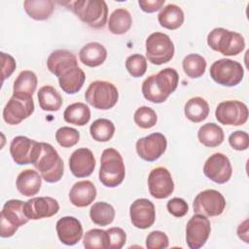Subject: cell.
Here are the masks:
<instances>
[{"mask_svg":"<svg viewBox=\"0 0 249 249\" xmlns=\"http://www.w3.org/2000/svg\"><path fill=\"white\" fill-rule=\"evenodd\" d=\"M37 143L26 136L14 137L10 144V154L13 160L18 165L32 163Z\"/></svg>","mask_w":249,"mask_h":249,"instance_id":"21","label":"cell"},{"mask_svg":"<svg viewBox=\"0 0 249 249\" xmlns=\"http://www.w3.org/2000/svg\"><path fill=\"white\" fill-rule=\"evenodd\" d=\"M66 123L78 126L86 125L90 119V110L88 105L82 102H75L68 105L63 113Z\"/></svg>","mask_w":249,"mask_h":249,"instance_id":"31","label":"cell"},{"mask_svg":"<svg viewBox=\"0 0 249 249\" xmlns=\"http://www.w3.org/2000/svg\"><path fill=\"white\" fill-rule=\"evenodd\" d=\"M55 230L59 240L68 246L75 245L83 236L82 224L73 216H65L60 218L56 222Z\"/></svg>","mask_w":249,"mask_h":249,"instance_id":"20","label":"cell"},{"mask_svg":"<svg viewBox=\"0 0 249 249\" xmlns=\"http://www.w3.org/2000/svg\"><path fill=\"white\" fill-rule=\"evenodd\" d=\"M96 197V188L89 180L78 181L69 192L70 202L77 207H86L89 205Z\"/></svg>","mask_w":249,"mask_h":249,"instance_id":"23","label":"cell"},{"mask_svg":"<svg viewBox=\"0 0 249 249\" xmlns=\"http://www.w3.org/2000/svg\"><path fill=\"white\" fill-rule=\"evenodd\" d=\"M89 217L97 226H108L114 221L115 209L111 204L105 201H98L91 205L89 209Z\"/></svg>","mask_w":249,"mask_h":249,"instance_id":"35","label":"cell"},{"mask_svg":"<svg viewBox=\"0 0 249 249\" xmlns=\"http://www.w3.org/2000/svg\"><path fill=\"white\" fill-rule=\"evenodd\" d=\"M210 77L214 82L225 87L238 85L244 76L242 65L230 58L218 59L210 66Z\"/></svg>","mask_w":249,"mask_h":249,"instance_id":"9","label":"cell"},{"mask_svg":"<svg viewBox=\"0 0 249 249\" xmlns=\"http://www.w3.org/2000/svg\"><path fill=\"white\" fill-rule=\"evenodd\" d=\"M89 132L93 140L97 142L109 141L115 133V125L108 119H97L89 127Z\"/></svg>","mask_w":249,"mask_h":249,"instance_id":"37","label":"cell"},{"mask_svg":"<svg viewBox=\"0 0 249 249\" xmlns=\"http://www.w3.org/2000/svg\"><path fill=\"white\" fill-rule=\"evenodd\" d=\"M129 216L131 224L141 230L153 226L156 220V210L154 203L147 198H138L134 200L129 207Z\"/></svg>","mask_w":249,"mask_h":249,"instance_id":"18","label":"cell"},{"mask_svg":"<svg viewBox=\"0 0 249 249\" xmlns=\"http://www.w3.org/2000/svg\"><path fill=\"white\" fill-rule=\"evenodd\" d=\"M131 24L132 18L130 13L124 8H119L110 15L108 29L115 35H122L130 29Z\"/></svg>","mask_w":249,"mask_h":249,"instance_id":"33","label":"cell"},{"mask_svg":"<svg viewBox=\"0 0 249 249\" xmlns=\"http://www.w3.org/2000/svg\"><path fill=\"white\" fill-rule=\"evenodd\" d=\"M108 233V249H121L126 241L125 231L118 227L107 230Z\"/></svg>","mask_w":249,"mask_h":249,"instance_id":"42","label":"cell"},{"mask_svg":"<svg viewBox=\"0 0 249 249\" xmlns=\"http://www.w3.org/2000/svg\"><path fill=\"white\" fill-rule=\"evenodd\" d=\"M83 245L87 249H108L107 231L100 229L88 231L84 235Z\"/></svg>","mask_w":249,"mask_h":249,"instance_id":"38","label":"cell"},{"mask_svg":"<svg viewBox=\"0 0 249 249\" xmlns=\"http://www.w3.org/2000/svg\"><path fill=\"white\" fill-rule=\"evenodd\" d=\"M169 244L167 235L160 231H151L146 238V247L148 249H164Z\"/></svg>","mask_w":249,"mask_h":249,"instance_id":"43","label":"cell"},{"mask_svg":"<svg viewBox=\"0 0 249 249\" xmlns=\"http://www.w3.org/2000/svg\"><path fill=\"white\" fill-rule=\"evenodd\" d=\"M86 101L95 109L108 110L119 100L117 87L107 81H94L89 84L85 92Z\"/></svg>","mask_w":249,"mask_h":249,"instance_id":"6","label":"cell"},{"mask_svg":"<svg viewBox=\"0 0 249 249\" xmlns=\"http://www.w3.org/2000/svg\"><path fill=\"white\" fill-rule=\"evenodd\" d=\"M55 139L61 147L70 148L75 146L79 142L80 133L77 129L73 127L62 126L56 130Z\"/></svg>","mask_w":249,"mask_h":249,"instance_id":"41","label":"cell"},{"mask_svg":"<svg viewBox=\"0 0 249 249\" xmlns=\"http://www.w3.org/2000/svg\"><path fill=\"white\" fill-rule=\"evenodd\" d=\"M179 75L174 68L167 67L158 74L149 76L142 84V93L146 100L153 103H162L175 91Z\"/></svg>","mask_w":249,"mask_h":249,"instance_id":"1","label":"cell"},{"mask_svg":"<svg viewBox=\"0 0 249 249\" xmlns=\"http://www.w3.org/2000/svg\"><path fill=\"white\" fill-rule=\"evenodd\" d=\"M158 20L160 26L169 30H175L184 22V12L179 6L168 4L158 15Z\"/></svg>","mask_w":249,"mask_h":249,"instance_id":"27","label":"cell"},{"mask_svg":"<svg viewBox=\"0 0 249 249\" xmlns=\"http://www.w3.org/2000/svg\"><path fill=\"white\" fill-rule=\"evenodd\" d=\"M184 113L186 118L191 122L200 123L208 117L209 105L204 98L196 96L186 102Z\"/></svg>","mask_w":249,"mask_h":249,"instance_id":"30","label":"cell"},{"mask_svg":"<svg viewBox=\"0 0 249 249\" xmlns=\"http://www.w3.org/2000/svg\"><path fill=\"white\" fill-rule=\"evenodd\" d=\"M226 207L224 196L216 190H205L200 192L194 199V213L201 214L206 217L221 215Z\"/></svg>","mask_w":249,"mask_h":249,"instance_id":"11","label":"cell"},{"mask_svg":"<svg viewBox=\"0 0 249 249\" xmlns=\"http://www.w3.org/2000/svg\"><path fill=\"white\" fill-rule=\"evenodd\" d=\"M247 106L238 100H226L218 104L215 117L217 121L225 125H242L248 120Z\"/></svg>","mask_w":249,"mask_h":249,"instance_id":"12","label":"cell"},{"mask_svg":"<svg viewBox=\"0 0 249 249\" xmlns=\"http://www.w3.org/2000/svg\"><path fill=\"white\" fill-rule=\"evenodd\" d=\"M211 232V225L208 218L201 214L191 217L186 226V242L189 248H201L207 241Z\"/></svg>","mask_w":249,"mask_h":249,"instance_id":"13","label":"cell"},{"mask_svg":"<svg viewBox=\"0 0 249 249\" xmlns=\"http://www.w3.org/2000/svg\"><path fill=\"white\" fill-rule=\"evenodd\" d=\"M134 123L143 129H148L153 127L158 121L157 114L154 109L148 106L139 107L133 116Z\"/></svg>","mask_w":249,"mask_h":249,"instance_id":"39","label":"cell"},{"mask_svg":"<svg viewBox=\"0 0 249 249\" xmlns=\"http://www.w3.org/2000/svg\"><path fill=\"white\" fill-rule=\"evenodd\" d=\"M23 208L29 220H39L55 215L59 210V204L53 197L39 196L25 201Z\"/></svg>","mask_w":249,"mask_h":249,"instance_id":"17","label":"cell"},{"mask_svg":"<svg viewBox=\"0 0 249 249\" xmlns=\"http://www.w3.org/2000/svg\"><path fill=\"white\" fill-rule=\"evenodd\" d=\"M23 8L31 18L45 20L52 16L54 10V2L52 0H25Z\"/></svg>","mask_w":249,"mask_h":249,"instance_id":"29","label":"cell"},{"mask_svg":"<svg viewBox=\"0 0 249 249\" xmlns=\"http://www.w3.org/2000/svg\"><path fill=\"white\" fill-rule=\"evenodd\" d=\"M37 76L30 70L21 71L14 82L13 93L32 96L37 88Z\"/></svg>","mask_w":249,"mask_h":249,"instance_id":"34","label":"cell"},{"mask_svg":"<svg viewBox=\"0 0 249 249\" xmlns=\"http://www.w3.org/2000/svg\"><path fill=\"white\" fill-rule=\"evenodd\" d=\"M42 176L34 169L22 170L17 178L16 187L19 194L24 196H33L41 189Z\"/></svg>","mask_w":249,"mask_h":249,"instance_id":"24","label":"cell"},{"mask_svg":"<svg viewBox=\"0 0 249 249\" xmlns=\"http://www.w3.org/2000/svg\"><path fill=\"white\" fill-rule=\"evenodd\" d=\"M174 44L170 37L161 32H154L146 39V56L155 65L170 61L174 55Z\"/></svg>","mask_w":249,"mask_h":249,"instance_id":"8","label":"cell"},{"mask_svg":"<svg viewBox=\"0 0 249 249\" xmlns=\"http://www.w3.org/2000/svg\"><path fill=\"white\" fill-rule=\"evenodd\" d=\"M203 173L211 181L217 184H225L231 177L232 167L226 155L215 153L204 162Z\"/></svg>","mask_w":249,"mask_h":249,"instance_id":"15","label":"cell"},{"mask_svg":"<svg viewBox=\"0 0 249 249\" xmlns=\"http://www.w3.org/2000/svg\"><path fill=\"white\" fill-rule=\"evenodd\" d=\"M37 95L39 105L44 111H58L62 105V97L60 93L52 86H43L39 89Z\"/></svg>","mask_w":249,"mask_h":249,"instance_id":"32","label":"cell"},{"mask_svg":"<svg viewBox=\"0 0 249 249\" xmlns=\"http://www.w3.org/2000/svg\"><path fill=\"white\" fill-rule=\"evenodd\" d=\"M248 233H249V231H248V220H245L244 222H242L238 226V228H237V235L245 243H248L249 242Z\"/></svg>","mask_w":249,"mask_h":249,"instance_id":"48","label":"cell"},{"mask_svg":"<svg viewBox=\"0 0 249 249\" xmlns=\"http://www.w3.org/2000/svg\"><path fill=\"white\" fill-rule=\"evenodd\" d=\"M34 112L32 96L13 93L3 109V120L11 125H17Z\"/></svg>","mask_w":249,"mask_h":249,"instance_id":"10","label":"cell"},{"mask_svg":"<svg viewBox=\"0 0 249 249\" xmlns=\"http://www.w3.org/2000/svg\"><path fill=\"white\" fill-rule=\"evenodd\" d=\"M231 147L236 151H244L249 147L248 133L242 130H236L229 136Z\"/></svg>","mask_w":249,"mask_h":249,"instance_id":"45","label":"cell"},{"mask_svg":"<svg viewBox=\"0 0 249 249\" xmlns=\"http://www.w3.org/2000/svg\"><path fill=\"white\" fill-rule=\"evenodd\" d=\"M207 45L226 56L237 55L245 48V40L240 33L223 27L212 29L207 35Z\"/></svg>","mask_w":249,"mask_h":249,"instance_id":"5","label":"cell"},{"mask_svg":"<svg viewBox=\"0 0 249 249\" xmlns=\"http://www.w3.org/2000/svg\"><path fill=\"white\" fill-rule=\"evenodd\" d=\"M107 57V51L103 45L97 42L86 44L79 53L81 62L89 67L101 65Z\"/></svg>","mask_w":249,"mask_h":249,"instance_id":"26","label":"cell"},{"mask_svg":"<svg viewBox=\"0 0 249 249\" xmlns=\"http://www.w3.org/2000/svg\"><path fill=\"white\" fill-rule=\"evenodd\" d=\"M1 60H2V82L5 81V79L9 78L14 71L16 70L17 63L15 58L9 54L1 52Z\"/></svg>","mask_w":249,"mask_h":249,"instance_id":"46","label":"cell"},{"mask_svg":"<svg viewBox=\"0 0 249 249\" xmlns=\"http://www.w3.org/2000/svg\"><path fill=\"white\" fill-rule=\"evenodd\" d=\"M78 66L77 57L68 50H56L47 59L49 71L57 78L66 70Z\"/></svg>","mask_w":249,"mask_h":249,"instance_id":"22","label":"cell"},{"mask_svg":"<svg viewBox=\"0 0 249 249\" xmlns=\"http://www.w3.org/2000/svg\"><path fill=\"white\" fill-rule=\"evenodd\" d=\"M125 68L133 78L142 77L147 70L146 57L139 53L129 55L125 60Z\"/></svg>","mask_w":249,"mask_h":249,"instance_id":"40","label":"cell"},{"mask_svg":"<svg viewBox=\"0 0 249 249\" xmlns=\"http://www.w3.org/2000/svg\"><path fill=\"white\" fill-rule=\"evenodd\" d=\"M95 167V158L88 148L75 150L69 158V168L71 173L77 178H85L93 172Z\"/></svg>","mask_w":249,"mask_h":249,"instance_id":"19","label":"cell"},{"mask_svg":"<svg viewBox=\"0 0 249 249\" xmlns=\"http://www.w3.org/2000/svg\"><path fill=\"white\" fill-rule=\"evenodd\" d=\"M198 141L205 147H217L224 141L225 134L220 125L215 123H207L201 125L197 131Z\"/></svg>","mask_w":249,"mask_h":249,"instance_id":"28","label":"cell"},{"mask_svg":"<svg viewBox=\"0 0 249 249\" xmlns=\"http://www.w3.org/2000/svg\"><path fill=\"white\" fill-rule=\"evenodd\" d=\"M24 202L19 199L6 201L0 213L1 237L13 236L20 226L25 225L29 219L24 213Z\"/></svg>","mask_w":249,"mask_h":249,"instance_id":"7","label":"cell"},{"mask_svg":"<svg viewBox=\"0 0 249 249\" xmlns=\"http://www.w3.org/2000/svg\"><path fill=\"white\" fill-rule=\"evenodd\" d=\"M167 140L160 132H154L137 140L135 148L137 155L146 161H155L165 152Z\"/></svg>","mask_w":249,"mask_h":249,"instance_id":"14","label":"cell"},{"mask_svg":"<svg viewBox=\"0 0 249 249\" xmlns=\"http://www.w3.org/2000/svg\"><path fill=\"white\" fill-rule=\"evenodd\" d=\"M167 211L176 218H181L188 213L189 206L185 199L181 197H173L167 201Z\"/></svg>","mask_w":249,"mask_h":249,"instance_id":"44","label":"cell"},{"mask_svg":"<svg viewBox=\"0 0 249 249\" xmlns=\"http://www.w3.org/2000/svg\"><path fill=\"white\" fill-rule=\"evenodd\" d=\"M86 81L85 72L79 66L72 67L63 72L58 77V83L61 89L68 93L74 94L80 91Z\"/></svg>","mask_w":249,"mask_h":249,"instance_id":"25","label":"cell"},{"mask_svg":"<svg viewBox=\"0 0 249 249\" xmlns=\"http://www.w3.org/2000/svg\"><path fill=\"white\" fill-rule=\"evenodd\" d=\"M150 195L158 199L168 197L174 191V182L168 169L162 166L151 170L148 176Z\"/></svg>","mask_w":249,"mask_h":249,"instance_id":"16","label":"cell"},{"mask_svg":"<svg viewBox=\"0 0 249 249\" xmlns=\"http://www.w3.org/2000/svg\"><path fill=\"white\" fill-rule=\"evenodd\" d=\"M182 66L188 77L196 79L204 74L206 69V60L198 53H190L184 57Z\"/></svg>","mask_w":249,"mask_h":249,"instance_id":"36","label":"cell"},{"mask_svg":"<svg viewBox=\"0 0 249 249\" xmlns=\"http://www.w3.org/2000/svg\"><path fill=\"white\" fill-rule=\"evenodd\" d=\"M69 9L92 28H101L107 22L108 7L103 0H77L66 2Z\"/></svg>","mask_w":249,"mask_h":249,"instance_id":"4","label":"cell"},{"mask_svg":"<svg viewBox=\"0 0 249 249\" xmlns=\"http://www.w3.org/2000/svg\"><path fill=\"white\" fill-rule=\"evenodd\" d=\"M98 176L100 182L108 188H115L123 183L125 176V167L119 151L108 148L102 152Z\"/></svg>","mask_w":249,"mask_h":249,"instance_id":"3","label":"cell"},{"mask_svg":"<svg viewBox=\"0 0 249 249\" xmlns=\"http://www.w3.org/2000/svg\"><path fill=\"white\" fill-rule=\"evenodd\" d=\"M138 5L142 11L146 13H154L162 8L164 0H139Z\"/></svg>","mask_w":249,"mask_h":249,"instance_id":"47","label":"cell"},{"mask_svg":"<svg viewBox=\"0 0 249 249\" xmlns=\"http://www.w3.org/2000/svg\"><path fill=\"white\" fill-rule=\"evenodd\" d=\"M32 164L48 183H56L62 178L63 160L57 151L49 143H37Z\"/></svg>","mask_w":249,"mask_h":249,"instance_id":"2","label":"cell"}]
</instances>
